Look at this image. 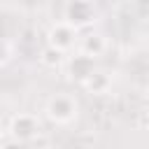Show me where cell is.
<instances>
[{
  "label": "cell",
  "instance_id": "2",
  "mask_svg": "<svg viewBox=\"0 0 149 149\" xmlns=\"http://www.w3.org/2000/svg\"><path fill=\"white\" fill-rule=\"evenodd\" d=\"M49 40H51V47H54L56 51H63V49L72 47V42H74V30H72L70 26L61 23V26H56V28L49 33Z\"/></svg>",
  "mask_w": 149,
  "mask_h": 149
},
{
  "label": "cell",
  "instance_id": "1",
  "mask_svg": "<svg viewBox=\"0 0 149 149\" xmlns=\"http://www.w3.org/2000/svg\"><path fill=\"white\" fill-rule=\"evenodd\" d=\"M47 112H49V116H51L54 121L65 123V121H70V119L77 114V105H74L72 98H68V95H56V98L49 102Z\"/></svg>",
  "mask_w": 149,
  "mask_h": 149
},
{
  "label": "cell",
  "instance_id": "3",
  "mask_svg": "<svg viewBox=\"0 0 149 149\" xmlns=\"http://www.w3.org/2000/svg\"><path fill=\"white\" fill-rule=\"evenodd\" d=\"M35 130H37L35 119H33V116H26V114H21L19 119H14V123H12V133H14L16 137H21V140L30 137Z\"/></svg>",
  "mask_w": 149,
  "mask_h": 149
},
{
  "label": "cell",
  "instance_id": "4",
  "mask_svg": "<svg viewBox=\"0 0 149 149\" xmlns=\"http://www.w3.org/2000/svg\"><path fill=\"white\" fill-rule=\"evenodd\" d=\"M72 72H77L79 79H88V77L93 74V63H91V58H88V56L74 58V61H72Z\"/></svg>",
  "mask_w": 149,
  "mask_h": 149
}]
</instances>
